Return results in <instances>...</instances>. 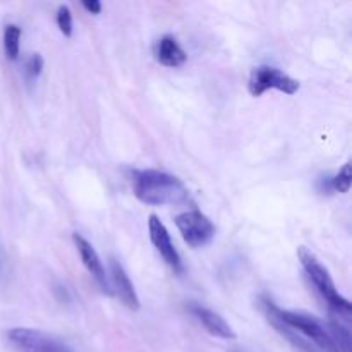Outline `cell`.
<instances>
[{
  "label": "cell",
  "instance_id": "2e32d148",
  "mask_svg": "<svg viewBox=\"0 0 352 352\" xmlns=\"http://www.w3.org/2000/svg\"><path fill=\"white\" fill-rule=\"evenodd\" d=\"M43 69V57L40 54H33L26 62V74L30 79L38 78Z\"/></svg>",
  "mask_w": 352,
  "mask_h": 352
},
{
  "label": "cell",
  "instance_id": "6da1fadb",
  "mask_svg": "<svg viewBox=\"0 0 352 352\" xmlns=\"http://www.w3.org/2000/svg\"><path fill=\"white\" fill-rule=\"evenodd\" d=\"M133 191L141 203L150 206L179 205L189 196L181 179L153 168L133 172Z\"/></svg>",
  "mask_w": 352,
  "mask_h": 352
},
{
  "label": "cell",
  "instance_id": "9c48e42d",
  "mask_svg": "<svg viewBox=\"0 0 352 352\" xmlns=\"http://www.w3.org/2000/svg\"><path fill=\"white\" fill-rule=\"evenodd\" d=\"M110 289H112V294L116 292V294L119 296V299L124 302V306H127V308L133 309V311H138V309H140V298H138L133 282L127 277L122 265L117 260H113V258L110 260Z\"/></svg>",
  "mask_w": 352,
  "mask_h": 352
},
{
  "label": "cell",
  "instance_id": "8992f818",
  "mask_svg": "<svg viewBox=\"0 0 352 352\" xmlns=\"http://www.w3.org/2000/svg\"><path fill=\"white\" fill-rule=\"evenodd\" d=\"M7 339L19 352H72L55 337L33 329H10Z\"/></svg>",
  "mask_w": 352,
  "mask_h": 352
},
{
  "label": "cell",
  "instance_id": "ba28073f",
  "mask_svg": "<svg viewBox=\"0 0 352 352\" xmlns=\"http://www.w3.org/2000/svg\"><path fill=\"white\" fill-rule=\"evenodd\" d=\"M72 241H74L76 248H78L79 256H81L82 265L86 267V270L91 274V277L95 278L96 284L102 287L103 292H107V294H112V289H110V282H109V278H107L105 268H103L102 260H100L98 253H96L95 248L91 246V243H89V241H86L85 237L78 232L72 234Z\"/></svg>",
  "mask_w": 352,
  "mask_h": 352
},
{
  "label": "cell",
  "instance_id": "277c9868",
  "mask_svg": "<svg viewBox=\"0 0 352 352\" xmlns=\"http://www.w3.org/2000/svg\"><path fill=\"white\" fill-rule=\"evenodd\" d=\"M248 88L253 96H261L268 89H278L285 95H294L299 91L301 85L298 79L291 78L280 69L272 67V65H260L251 71Z\"/></svg>",
  "mask_w": 352,
  "mask_h": 352
},
{
  "label": "cell",
  "instance_id": "3957f363",
  "mask_svg": "<svg viewBox=\"0 0 352 352\" xmlns=\"http://www.w3.org/2000/svg\"><path fill=\"white\" fill-rule=\"evenodd\" d=\"M299 261H301L302 268L308 274V277L311 278L313 285L316 287V291L322 294V298L329 302L330 308L337 313L339 316H351V302L349 299L344 298L339 291H337L336 284H333L332 277H330V272L320 263L318 258L308 250V248L301 246L298 251Z\"/></svg>",
  "mask_w": 352,
  "mask_h": 352
},
{
  "label": "cell",
  "instance_id": "5bb4252c",
  "mask_svg": "<svg viewBox=\"0 0 352 352\" xmlns=\"http://www.w3.org/2000/svg\"><path fill=\"white\" fill-rule=\"evenodd\" d=\"M351 184H352V167H351V162H347V164L340 168L339 174H337L336 177L330 179L329 186L330 189H333V191L346 195V192H349Z\"/></svg>",
  "mask_w": 352,
  "mask_h": 352
},
{
  "label": "cell",
  "instance_id": "4fadbf2b",
  "mask_svg": "<svg viewBox=\"0 0 352 352\" xmlns=\"http://www.w3.org/2000/svg\"><path fill=\"white\" fill-rule=\"evenodd\" d=\"M327 330H329L330 337H332L339 352H351V333L347 327H344L340 322H336V320H330Z\"/></svg>",
  "mask_w": 352,
  "mask_h": 352
},
{
  "label": "cell",
  "instance_id": "5b68a950",
  "mask_svg": "<svg viewBox=\"0 0 352 352\" xmlns=\"http://www.w3.org/2000/svg\"><path fill=\"white\" fill-rule=\"evenodd\" d=\"M175 226L188 246L201 248L215 236V226L199 210H189L175 217Z\"/></svg>",
  "mask_w": 352,
  "mask_h": 352
},
{
  "label": "cell",
  "instance_id": "9a60e30c",
  "mask_svg": "<svg viewBox=\"0 0 352 352\" xmlns=\"http://www.w3.org/2000/svg\"><path fill=\"white\" fill-rule=\"evenodd\" d=\"M57 26L64 36L72 34V14L67 6H60L57 9Z\"/></svg>",
  "mask_w": 352,
  "mask_h": 352
},
{
  "label": "cell",
  "instance_id": "e0dca14e",
  "mask_svg": "<svg viewBox=\"0 0 352 352\" xmlns=\"http://www.w3.org/2000/svg\"><path fill=\"white\" fill-rule=\"evenodd\" d=\"M82 7H85L89 14L102 12V3H100L98 0H85V2H82Z\"/></svg>",
  "mask_w": 352,
  "mask_h": 352
},
{
  "label": "cell",
  "instance_id": "30bf717a",
  "mask_svg": "<svg viewBox=\"0 0 352 352\" xmlns=\"http://www.w3.org/2000/svg\"><path fill=\"white\" fill-rule=\"evenodd\" d=\"M189 311H191V315L205 327L206 332L212 333V336L226 340L236 339V332L232 330V327H230L219 313L212 311V309L199 305H189Z\"/></svg>",
  "mask_w": 352,
  "mask_h": 352
},
{
  "label": "cell",
  "instance_id": "7c38bea8",
  "mask_svg": "<svg viewBox=\"0 0 352 352\" xmlns=\"http://www.w3.org/2000/svg\"><path fill=\"white\" fill-rule=\"evenodd\" d=\"M19 40L21 28L17 24H7L6 30H3V50L10 60H17V57H19Z\"/></svg>",
  "mask_w": 352,
  "mask_h": 352
},
{
  "label": "cell",
  "instance_id": "7a4b0ae2",
  "mask_svg": "<svg viewBox=\"0 0 352 352\" xmlns=\"http://www.w3.org/2000/svg\"><path fill=\"white\" fill-rule=\"evenodd\" d=\"M260 305L263 313H270L275 318L280 320L285 327L294 330L296 333L305 336L306 339L311 340V342L315 344V347H318L322 352H339L336 344H333L332 337H330L329 330H327V327L313 315L280 309L272 299H268L267 296H261Z\"/></svg>",
  "mask_w": 352,
  "mask_h": 352
},
{
  "label": "cell",
  "instance_id": "52a82bcc",
  "mask_svg": "<svg viewBox=\"0 0 352 352\" xmlns=\"http://www.w3.org/2000/svg\"><path fill=\"white\" fill-rule=\"evenodd\" d=\"M148 230H150L151 244H153L155 250L160 253V256L164 258L165 263H167L174 272H181V254L175 250L165 223L162 222L157 215H150V220H148Z\"/></svg>",
  "mask_w": 352,
  "mask_h": 352
},
{
  "label": "cell",
  "instance_id": "8fae6325",
  "mask_svg": "<svg viewBox=\"0 0 352 352\" xmlns=\"http://www.w3.org/2000/svg\"><path fill=\"white\" fill-rule=\"evenodd\" d=\"M157 60L165 67H179L188 60V54L182 50L179 41L172 34H165L158 41Z\"/></svg>",
  "mask_w": 352,
  "mask_h": 352
}]
</instances>
